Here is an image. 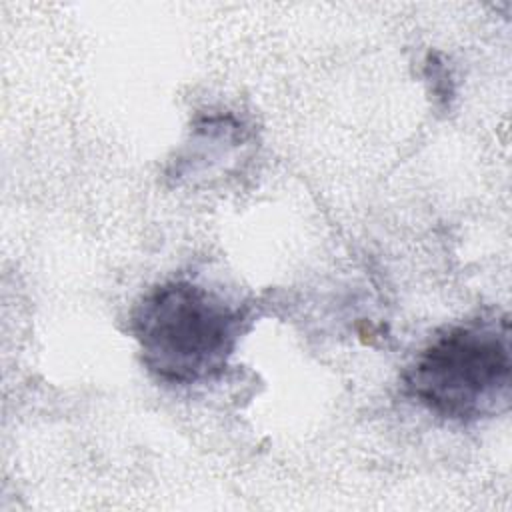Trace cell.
Segmentation results:
<instances>
[{
  "label": "cell",
  "mask_w": 512,
  "mask_h": 512,
  "mask_svg": "<svg viewBox=\"0 0 512 512\" xmlns=\"http://www.w3.org/2000/svg\"><path fill=\"white\" fill-rule=\"evenodd\" d=\"M246 322L248 310L218 292L168 280L136 302L130 330L152 376L166 384H198L226 370Z\"/></svg>",
  "instance_id": "obj_2"
},
{
  "label": "cell",
  "mask_w": 512,
  "mask_h": 512,
  "mask_svg": "<svg viewBox=\"0 0 512 512\" xmlns=\"http://www.w3.org/2000/svg\"><path fill=\"white\" fill-rule=\"evenodd\" d=\"M510 374V320L494 312L438 332L402 372V388L430 414L474 424L508 410Z\"/></svg>",
  "instance_id": "obj_1"
}]
</instances>
